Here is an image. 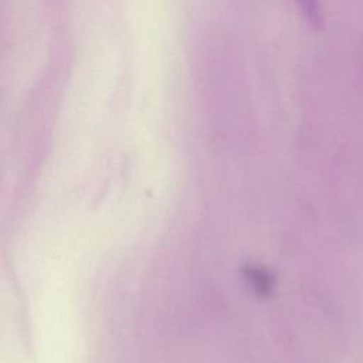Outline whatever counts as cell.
<instances>
[{"mask_svg": "<svg viewBox=\"0 0 363 363\" xmlns=\"http://www.w3.org/2000/svg\"><path fill=\"white\" fill-rule=\"evenodd\" d=\"M299 9V11L303 14L306 21L315 27L320 28L323 26V13L319 0H294Z\"/></svg>", "mask_w": 363, "mask_h": 363, "instance_id": "1", "label": "cell"}]
</instances>
